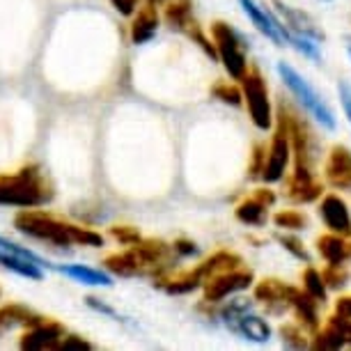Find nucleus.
I'll list each match as a JSON object with an SVG mask.
<instances>
[{
  "label": "nucleus",
  "instance_id": "obj_1",
  "mask_svg": "<svg viewBox=\"0 0 351 351\" xmlns=\"http://www.w3.org/2000/svg\"><path fill=\"white\" fill-rule=\"evenodd\" d=\"M14 228L25 237L56 243V246H74V243H78V246H92V248L104 246L101 234L78 228V225L58 221L56 216L44 214V211H30V209L19 211L14 216Z\"/></svg>",
  "mask_w": 351,
  "mask_h": 351
},
{
  "label": "nucleus",
  "instance_id": "obj_2",
  "mask_svg": "<svg viewBox=\"0 0 351 351\" xmlns=\"http://www.w3.org/2000/svg\"><path fill=\"white\" fill-rule=\"evenodd\" d=\"M53 197V191L46 184L44 175L35 165L19 170L16 175L0 177V204L10 207H42Z\"/></svg>",
  "mask_w": 351,
  "mask_h": 351
},
{
  "label": "nucleus",
  "instance_id": "obj_3",
  "mask_svg": "<svg viewBox=\"0 0 351 351\" xmlns=\"http://www.w3.org/2000/svg\"><path fill=\"white\" fill-rule=\"evenodd\" d=\"M278 74L285 81V85L289 88V92L299 99V104L306 108L310 115L315 117L317 122L322 124L324 129L333 131L335 129V117H333V110L328 108L326 104H324V99L317 95V90L310 85L306 78H303L299 71H296L291 64L287 62H278Z\"/></svg>",
  "mask_w": 351,
  "mask_h": 351
},
{
  "label": "nucleus",
  "instance_id": "obj_4",
  "mask_svg": "<svg viewBox=\"0 0 351 351\" xmlns=\"http://www.w3.org/2000/svg\"><path fill=\"white\" fill-rule=\"evenodd\" d=\"M211 42H214L218 60L223 62V67L230 74V78L239 81L248 71V60H246V49H243V42H241V37L237 35V30L230 28V25L223 21L211 23Z\"/></svg>",
  "mask_w": 351,
  "mask_h": 351
},
{
  "label": "nucleus",
  "instance_id": "obj_5",
  "mask_svg": "<svg viewBox=\"0 0 351 351\" xmlns=\"http://www.w3.org/2000/svg\"><path fill=\"white\" fill-rule=\"evenodd\" d=\"M253 303H248L246 299L232 301L228 308L223 310V322L232 333L241 335L243 340L250 342H269L271 340V326L262 317H257L250 313Z\"/></svg>",
  "mask_w": 351,
  "mask_h": 351
},
{
  "label": "nucleus",
  "instance_id": "obj_6",
  "mask_svg": "<svg viewBox=\"0 0 351 351\" xmlns=\"http://www.w3.org/2000/svg\"><path fill=\"white\" fill-rule=\"evenodd\" d=\"M241 95L246 99L248 112H250V120L260 131L271 129L274 124V115H271V101H269V90L267 83H264L262 74L257 69L246 71L241 78Z\"/></svg>",
  "mask_w": 351,
  "mask_h": 351
},
{
  "label": "nucleus",
  "instance_id": "obj_7",
  "mask_svg": "<svg viewBox=\"0 0 351 351\" xmlns=\"http://www.w3.org/2000/svg\"><path fill=\"white\" fill-rule=\"evenodd\" d=\"M291 158V143H289V131H287V120H285V110H280V120H278V129L271 141L267 163L262 170V180L269 184L280 182L285 177V170L289 165Z\"/></svg>",
  "mask_w": 351,
  "mask_h": 351
},
{
  "label": "nucleus",
  "instance_id": "obj_8",
  "mask_svg": "<svg viewBox=\"0 0 351 351\" xmlns=\"http://www.w3.org/2000/svg\"><path fill=\"white\" fill-rule=\"evenodd\" d=\"M250 285H253V274H250V271L241 269V267L223 271V274L211 276L202 282L204 301H209V303L223 301V299H228L230 294H237V291L248 289Z\"/></svg>",
  "mask_w": 351,
  "mask_h": 351
},
{
  "label": "nucleus",
  "instance_id": "obj_9",
  "mask_svg": "<svg viewBox=\"0 0 351 351\" xmlns=\"http://www.w3.org/2000/svg\"><path fill=\"white\" fill-rule=\"evenodd\" d=\"M239 5L246 12V16L250 19V23L262 32L264 37L271 39L276 46H285V42L289 44L291 32L285 28L280 19H276L274 14H269L267 10H262L255 0H239Z\"/></svg>",
  "mask_w": 351,
  "mask_h": 351
},
{
  "label": "nucleus",
  "instance_id": "obj_10",
  "mask_svg": "<svg viewBox=\"0 0 351 351\" xmlns=\"http://www.w3.org/2000/svg\"><path fill=\"white\" fill-rule=\"evenodd\" d=\"M64 337V328L58 322L42 319L32 324L21 337V349L28 351H46V349H60V342Z\"/></svg>",
  "mask_w": 351,
  "mask_h": 351
},
{
  "label": "nucleus",
  "instance_id": "obj_11",
  "mask_svg": "<svg viewBox=\"0 0 351 351\" xmlns=\"http://www.w3.org/2000/svg\"><path fill=\"white\" fill-rule=\"evenodd\" d=\"M324 177L333 189L351 191V149L344 145H335L328 152L326 165H324Z\"/></svg>",
  "mask_w": 351,
  "mask_h": 351
},
{
  "label": "nucleus",
  "instance_id": "obj_12",
  "mask_svg": "<svg viewBox=\"0 0 351 351\" xmlns=\"http://www.w3.org/2000/svg\"><path fill=\"white\" fill-rule=\"evenodd\" d=\"M287 306L294 310L296 319L310 330L319 328V301L310 296L306 289L287 287Z\"/></svg>",
  "mask_w": 351,
  "mask_h": 351
},
{
  "label": "nucleus",
  "instance_id": "obj_13",
  "mask_svg": "<svg viewBox=\"0 0 351 351\" xmlns=\"http://www.w3.org/2000/svg\"><path fill=\"white\" fill-rule=\"evenodd\" d=\"M319 216L330 232L342 234V237H351V214L342 197H337V195L324 197L322 207H319Z\"/></svg>",
  "mask_w": 351,
  "mask_h": 351
},
{
  "label": "nucleus",
  "instance_id": "obj_14",
  "mask_svg": "<svg viewBox=\"0 0 351 351\" xmlns=\"http://www.w3.org/2000/svg\"><path fill=\"white\" fill-rule=\"evenodd\" d=\"M274 202H276L274 191L260 189V191H255V195L246 197V200L234 209V216H237V221H241L243 225H262L264 216H267V209Z\"/></svg>",
  "mask_w": 351,
  "mask_h": 351
},
{
  "label": "nucleus",
  "instance_id": "obj_15",
  "mask_svg": "<svg viewBox=\"0 0 351 351\" xmlns=\"http://www.w3.org/2000/svg\"><path fill=\"white\" fill-rule=\"evenodd\" d=\"M274 5H276L278 14L282 16V21L287 23L285 28H287L291 35H303V37L315 39V42L324 39V32L317 28V23L308 14H303V12L289 8V5H285L282 0H274Z\"/></svg>",
  "mask_w": 351,
  "mask_h": 351
},
{
  "label": "nucleus",
  "instance_id": "obj_16",
  "mask_svg": "<svg viewBox=\"0 0 351 351\" xmlns=\"http://www.w3.org/2000/svg\"><path fill=\"white\" fill-rule=\"evenodd\" d=\"M317 248H319L322 257L328 264H344L351 257V241H349V237L335 234V232L319 237V239H317Z\"/></svg>",
  "mask_w": 351,
  "mask_h": 351
},
{
  "label": "nucleus",
  "instance_id": "obj_17",
  "mask_svg": "<svg viewBox=\"0 0 351 351\" xmlns=\"http://www.w3.org/2000/svg\"><path fill=\"white\" fill-rule=\"evenodd\" d=\"M158 30V14H156V8L152 5H145V8L138 10V14L131 23V42L136 46L138 44H147L149 39H154Z\"/></svg>",
  "mask_w": 351,
  "mask_h": 351
},
{
  "label": "nucleus",
  "instance_id": "obj_18",
  "mask_svg": "<svg viewBox=\"0 0 351 351\" xmlns=\"http://www.w3.org/2000/svg\"><path fill=\"white\" fill-rule=\"evenodd\" d=\"M165 21L172 30L189 35L191 30L197 28V21L193 19V3L191 0H172L165 8Z\"/></svg>",
  "mask_w": 351,
  "mask_h": 351
},
{
  "label": "nucleus",
  "instance_id": "obj_19",
  "mask_svg": "<svg viewBox=\"0 0 351 351\" xmlns=\"http://www.w3.org/2000/svg\"><path fill=\"white\" fill-rule=\"evenodd\" d=\"M44 317L32 313L30 308L19 306V303H10V306L0 308V333L14 328V326H32V324L42 322Z\"/></svg>",
  "mask_w": 351,
  "mask_h": 351
},
{
  "label": "nucleus",
  "instance_id": "obj_20",
  "mask_svg": "<svg viewBox=\"0 0 351 351\" xmlns=\"http://www.w3.org/2000/svg\"><path fill=\"white\" fill-rule=\"evenodd\" d=\"M287 287L289 285L276 280V278H264L255 287V299L262 301L264 306H278V310L287 308Z\"/></svg>",
  "mask_w": 351,
  "mask_h": 351
},
{
  "label": "nucleus",
  "instance_id": "obj_21",
  "mask_svg": "<svg viewBox=\"0 0 351 351\" xmlns=\"http://www.w3.org/2000/svg\"><path fill=\"white\" fill-rule=\"evenodd\" d=\"M237 267H241V257L234 255V253H228V250H221V253L211 255L207 262H202L200 267L195 269V274L200 276V280L204 282L211 276L223 274V271H230V269H237Z\"/></svg>",
  "mask_w": 351,
  "mask_h": 351
},
{
  "label": "nucleus",
  "instance_id": "obj_22",
  "mask_svg": "<svg viewBox=\"0 0 351 351\" xmlns=\"http://www.w3.org/2000/svg\"><path fill=\"white\" fill-rule=\"evenodd\" d=\"M60 274L74 278L76 282H83V285H95V287H110L112 285V278L101 274L97 269H90V267H83V264H69V267H56Z\"/></svg>",
  "mask_w": 351,
  "mask_h": 351
},
{
  "label": "nucleus",
  "instance_id": "obj_23",
  "mask_svg": "<svg viewBox=\"0 0 351 351\" xmlns=\"http://www.w3.org/2000/svg\"><path fill=\"white\" fill-rule=\"evenodd\" d=\"M0 267L12 271V274H16V276L28 278V280H44L42 267H37V264L23 260V257H16V255H12V253H5V250H0Z\"/></svg>",
  "mask_w": 351,
  "mask_h": 351
},
{
  "label": "nucleus",
  "instance_id": "obj_24",
  "mask_svg": "<svg viewBox=\"0 0 351 351\" xmlns=\"http://www.w3.org/2000/svg\"><path fill=\"white\" fill-rule=\"evenodd\" d=\"M104 264H106V269L115 276H122V278L141 276V264H138V257H136L134 250H129V253L108 255Z\"/></svg>",
  "mask_w": 351,
  "mask_h": 351
},
{
  "label": "nucleus",
  "instance_id": "obj_25",
  "mask_svg": "<svg viewBox=\"0 0 351 351\" xmlns=\"http://www.w3.org/2000/svg\"><path fill=\"white\" fill-rule=\"evenodd\" d=\"M202 285L200 276L195 274V271H189V274L184 276H177V278H170V280H158V287L165 289L168 294H189V291L197 289Z\"/></svg>",
  "mask_w": 351,
  "mask_h": 351
},
{
  "label": "nucleus",
  "instance_id": "obj_26",
  "mask_svg": "<svg viewBox=\"0 0 351 351\" xmlns=\"http://www.w3.org/2000/svg\"><path fill=\"white\" fill-rule=\"evenodd\" d=\"M344 347V340L340 335V330L335 328L333 322L326 324V328L319 330L313 340V349H322V351H337Z\"/></svg>",
  "mask_w": 351,
  "mask_h": 351
},
{
  "label": "nucleus",
  "instance_id": "obj_27",
  "mask_svg": "<svg viewBox=\"0 0 351 351\" xmlns=\"http://www.w3.org/2000/svg\"><path fill=\"white\" fill-rule=\"evenodd\" d=\"M0 250H5V253H12V255H16V257H23V260H28L32 264H37V267H46V269H56L51 262H46L42 255H37V253H32L30 248H23V246H19V243L14 241H10V239H5V237H0Z\"/></svg>",
  "mask_w": 351,
  "mask_h": 351
},
{
  "label": "nucleus",
  "instance_id": "obj_28",
  "mask_svg": "<svg viewBox=\"0 0 351 351\" xmlns=\"http://www.w3.org/2000/svg\"><path fill=\"white\" fill-rule=\"evenodd\" d=\"M303 289H306L310 296H315L319 303L326 301V285H324V278L319 271L313 267H308L306 274H303Z\"/></svg>",
  "mask_w": 351,
  "mask_h": 351
},
{
  "label": "nucleus",
  "instance_id": "obj_29",
  "mask_svg": "<svg viewBox=\"0 0 351 351\" xmlns=\"http://www.w3.org/2000/svg\"><path fill=\"white\" fill-rule=\"evenodd\" d=\"M274 223L278 228L282 230H303L306 228V216L301 214V211H294V209H285V211H278L274 216Z\"/></svg>",
  "mask_w": 351,
  "mask_h": 351
},
{
  "label": "nucleus",
  "instance_id": "obj_30",
  "mask_svg": "<svg viewBox=\"0 0 351 351\" xmlns=\"http://www.w3.org/2000/svg\"><path fill=\"white\" fill-rule=\"evenodd\" d=\"M211 95H214L216 99H221L223 104H230V106H241V101H243L241 90L237 88V85H230L228 81L216 83L214 88H211Z\"/></svg>",
  "mask_w": 351,
  "mask_h": 351
},
{
  "label": "nucleus",
  "instance_id": "obj_31",
  "mask_svg": "<svg viewBox=\"0 0 351 351\" xmlns=\"http://www.w3.org/2000/svg\"><path fill=\"white\" fill-rule=\"evenodd\" d=\"M322 184L319 182H313V184H306V186H289V197L294 202H315L317 197L322 195Z\"/></svg>",
  "mask_w": 351,
  "mask_h": 351
},
{
  "label": "nucleus",
  "instance_id": "obj_32",
  "mask_svg": "<svg viewBox=\"0 0 351 351\" xmlns=\"http://www.w3.org/2000/svg\"><path fill=\"white\" fill-rule=\"evenodd\" d=\"M322 278L326 287H342V285L347 282L349 274L342 264H328V267L322 271Z\"/></svg>",
  "mask_w": 351,
  "mask_h": 351
},
{
  "label": "nucleus",
  "instance_id": "obj_33",
  "mask_svg": "<svg viewBox=\"0 0 351 351\" xmlns=\"http://www.w3.org/2000/svg\"><path fill=\"white\" fill-rule=\"evenodd\" d=\"M280 335H282V344L289 349H306L308 347L306 337H303L299 326H291V324H287V326L280 328Z\"/></svg>",
  "mask_w": 351,
  "mask_h": 351
},
{
  "label": "nucleus",
  "instance_id": "obj_34",
  "mask_svg": "<svg viewBox=\"0 0 351 351\" xmlns=\"http://www.w3.org/2000/svg\"><path fill=\"white\" fill-rule=\"evenodd\" d=\"M110 234L115 241H120L122 246H134V243L141 241V232L136 228H131V225H115V228H110Z\"/></svg>",
  "mask_w": 351,
  "mask_h": 351
},
{
  "label": "nucleus",
  "instance_id": "obj_35",
  "mask_svg": "<svg viewBox=\"0 0 351 351\" xmlns=\"http://www.w3.org/2000/svg\"><path fill=\"white\" fill-rule=\"evenodd\" d=\"M278 241H280V246L291 253L296 257V260H303L306 264H310V255L306 253V248H303L301 239H296V237H289V234H278Z\"/></svg>",
  "mask_w": 351,
  "mask_h": 351
},
{
  "label": "nucleus",
  "instance_id": "obj_36",
  "mask_svg": "<svg viewBox=\"0 0 351 351\" xmlns=\"http://www.w3.org/2000/svg\"><path fill=\"white\" fill-rule=\"evenodd\" d=\"M264 163H267V149L264 145H255L253 149V163H250V177H262V170H264Z\"/></svg>",
  "mask_w": 351,
  "mask_h": 351
},
{
  "label": "nucleus",
  "instance_id": "obj_37",
  "mask_svg": "<svg viewBox=\"0 0 351 351\" xmlns=\"http://www.w3.org/2000/svg\"><path fill=\"white\" fill-rule=\"evenodd\" d=\"M337 92H340V104L344 112H347V120L351 124V85L347 81H340V85H337Z\"/></svg>",
  "mask_w": 351,
  "mask_h": 351
},
{
  "label": "nucleus",
  "instance_id": "obj_38",
  "mask_svg": "<svg viewBox=\"0 0 351 351\" xmlns=\"http://www.w3.org/2000/svg\"><path fill=\"white\" fill-rule=\"evenodd\" d=\"M328 322H333V324H335V328L340 330V335H342L344 344H351V319H344V317L335 315V317H330Z\"/></svg>",
  "mask_w": 351,
  "mask_h": 351
},
{
  "label": "nucleus",
  "instance_id": "obj_39",
  "mask_svg": "<svg viewBox=\"0 0 351 351\" xmlns=\"http://www.w3.org/2000/svg\"><path fill=\"white\" fill-rule=\"evenodd\" d=\"M110 5L120 12L122 16H134L138 10V0H110Z\"/></svg>",
  "mask_w": 351,
  "mask_h": 351
},
{
  "label": "nucleus",
  "instance_id": "obj_40",
  "mask_svg": "<svg viewBox=\"0 0 351 351\" xmlns=\"http://www.w3.org/2000/svg\"><path fill=\"white\" fill-rule=\"evenodd\" d=\"M60 349H92L90 342H85L83 337H76V335H64L62 342H60Z\"/></svg>",
  "mask_w": 351,
  "mask_h": 351
},
{
  "label": "nucleus",
  "instance_id": "obj_41",
  "mask_svg": "<svg viewBox=\"0 0 351 351\" xmlns=\"http://www.w3.org/2000/svg\"><path fill=\"white\" fill-rule=\"evenodd\" d=\"M172 250H175L177 255H182V257H191V255H195V253H197L195 243H193V241H186V239L175 241V246H172Z\"/></svg>",
  "mask_w": 351,
  "mask_h": 351
},
{
  "label": "nucleus",
  "instance_id": "obj_42",
  "mask_svg": "<svg viewBox=\"0 0 351 351\" xmlns=\"http://www.w3.org/2000/svg\"><path fill=\"white\" fill-rule=\"evenodd\" d=\"M335 313L344 317V319H351V296H342L335 303Z\"/></svg>",
  "mask_w": 351,
  "mask_h": 351
},
{
  "label": "nucleus",
  "instance_id": "obj_43",
  "mask_svg": "<svg viewBox=\"0 0 351 351\" xmlns=\"http://www.w3.org/2000/svg\"><path fill=\"white\" fill-rule=\"evenodd\" d=\"M165 0H147V5H152V8H158V5H163Z\"/></svg>",
  "mask_w": 351,
  "mask_h": 351
},
{
  "label": "nucleus",
  "instance_id": "obj_44",
  "mask_svg": "<svg viewBox=\"0 0 351 351\" xmlns=\"http://www.w3.org/2000/svg\"><path fill=\"white\" fill-rule=\"evenodd\" d=\"M347 53H349V58H351V44L347 46Z\"/></svg>",
  "mask_w": 351,
  "mask_h": 351
},
{
  "label": "nucleus",
  "instance_id": "obj_45",
  "mask_svg": "<svg viewBox=\"0 0 351 351\" xmlns=\"http://www.w3.org/2000/svg\"><path fill=\"white\" fill-rule=\"evenodd\" d=\"M324 3H330V0H324Z\"/></svg>",
  "mask_w": 351,
  "mask_h": 351
}]
</instances>
